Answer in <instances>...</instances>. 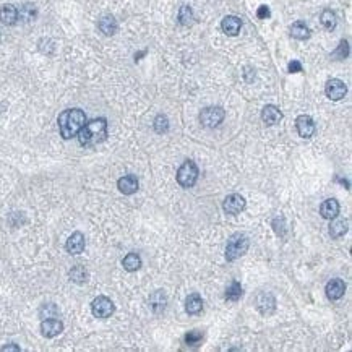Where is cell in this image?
<instances>
[{
    "label": "cell",
    "instance_id": "1",
    "mask_svg": "<svg viewBox=\"0 0 352 352\" xmlns=\"http://www.w3.org/2000/svg\"><path fill=\"white\" fill-rule=\"evenodd\" d=\"M59 130L64 140H70L78 135L86 123V115L81 109H67L59 115Z\"/></svg>",
    "mask_w": 352,
    "mask_h": 352
},
{
    "label": "cell",
    "instance_id": "2",
    "mask_svg": "<svg viewBox=\"0 0 352 352\" xmlns=\"http://www.w3.org/2000/svg\"><path fill=\"white\" fill-rule=\"evenodd\" d=\"M76 137H78L81 146H94V144L104 141L107 137V120L103 117L91 120L81 127Z\"/></svg>",
    "mask_w": 352,
    "mask_h": 352
},
{
    "label": "cell",
    "instance_id": "3",
    "mask_svg": "<svg viewBox=\"0 0 352 352\" xmlns=\"http://www.w3.org/2000/svg\"><path fill=\"white\" fill-rule=\"evenodd\" d=\"M248 237L244 234H234L232 237L228 240L226 245V260L228 262H234V260L240 258L242 255L247 253L248 250Z\"/></svg>",
    "mask_w": 352,
    "mask_h": 352
},
{
    "label": "cell",
    "instance_id": "4",
    "mask_svg": "<svg viewBox=\"0 0 352 352\" xmlns=\"http://www.w3.org/2000/svg\"><path fill=\"white\" fill-rule=\"evenodd\" d=\"M198 180V167L194 161H185L177 171V182L184 189H192Z\"/></svg>",
    "mask_w": 352,
    "mask_h": 352
},
{
    "label": "cell",
    "instance_id": "5",
    "mask_svg": "<svg viewBox=\"0 0 352 352\" xmlns=\"http://www.w3.org/2000/svg\"><path fill=\"white\" fill-rule=\"evenodd\" d=\"M226 117V112L219 106H211V107H205L200 114V122L206 128H214L223 122Z\"/></svg>",
    "mask_w": 352,
    "mask_h": 352
},
{
    "label": "cell",
    "instance_id": "6",
    "mask_svg": "<svg viewBox=\"0 0 352 352\" xmlns=\"http://www.w3.org/2000/svg\"><path fill=\"white\" fill-rule=\"evenodd\" d=\"M114 310H115L114 302L110 300L109 297H106V296L96 297L94 300L91 302V312H93V315L96 318H101V320L109 318L114 313Z\"/></svg>",
    "mask_w": 352,
    "mask_h": 352
},
{
    "label": "cell",
    "instance_id": "7",
    "mask_svg": "<svg viewBox=\"0 0 352 352\" xmlns=\"http://www.w3.org/2000/svg\"><path fill=\"white\" fill-rule=\"evenodd\" d=\"M255 307L262 315H271L276 310V299L271 292H260L255 297Z\"/></svg>",
    "mask_w": 352,
    "mask_h": 352
},
{
    "label": "cell",
    "instance_id": "8",
    "mask_svg": "<svg viewBox=\"0 0 352 352\" xmlns=\"http://www.w3.org/2000/svg\"><path fill=\"white\" fill-rule=\"evenodd\" d=\"M245 206H247V201H245L244 196L239 194H232V195L226 196V200L223 203V210H224V213H228V214H239L245 210Z\"/></svg>",
    "mask_w": 352,
    "mask_h": 352
},
{
    "label": "cell",
    "instance_id": "9",
    "mask_svg": "<svg viewBox=\"0 0 352 352\" xmlns=\"http://www.w3.org/2000/svg\"><path fill=\"white\" fill-rule=\"evenodd\" d=\"M325 93L331 101H341L347 93V86L344 85V81L331 78L325 86Z\"/></svg>",
    "mask_w": 352,
    "mask_h": 352
},
{
    "label": "cell",
    "instance_id": "10",
    "mask_svg": "<svg viewBox=\"0 0 352 352\" xmlns=\"http://www.w3.org/2000/svg\"><path fill=\"white\" fill-rule=\"evenodd\" d=\"M296 128L302 138H310L315 133V122L310 115H299L296 119Z\"/></svg>",
    "mask_w": 352,
    "mask_h": 352
},
{
    "label": "cell",
    "instance_id": "11",
    "mask_svg": "<svg viewBox=\"0 0 352 352\" xmlns=\"http://www.w3.org/2000/svg\"><path fill=\"white\" fill-rule=\"evenodd\" d=\"M64 331V325L57 318H46L41 323V333L44 337H55Z\"/></svg>",
    "mask_w": 352,
    "mask_h": 352
},
{
    "label": "cell",
    "instance_id": "12",
    "mask_svg": "<svg viewBox=\"0 0 352 352\" xmlns=\"http://www.w3.org/2000/svg\"><path fill=\"white\" fill-rule=\"evenodd\" d=\"M326 297L330 299V300H339V299L344 296L346 292V284L342 279H331L330 282L326 284Z\"/></svg>",
    "mask_w": 352,
    "mask_h": 352
},
{
    "label": "cell",
    "instance_id": "13",
    "mask_svg": "<svg viewBox=\"0 0 352 352\" xmlns=\"http://www.w3.org/2000/svg\"><path fill=\"white\" fill-rule=\"evenodd\" d=\"M85 235L81 232H73L69 237V240H67L65 248L70 255H80L85 250Z\"/></svg>",
    "mask_w": 352,
    "mask_h": 352
},
{
    "label": "cell",
    "instance_id": "14",
    "mask_svg": "<svg viewBox=\"0 0 352 352\" xmlns=\"http://www.w3.org/2000/svg\"><path fill=\"white\" fill-rule=\"evenodd\" d=\"M138 187H140L138 179L135 176H132V174L120 177L119 182H117V189L122 192L123 195H133L135 192L138 190Z\"/></svg>",
    "mask_w": 352,
    "mask_h": 352
},
{
    "label": "cell",
    "instance_id": "15",
    "mask_svg": "<svg viewBox=\"0 0 352 352\" xmlns=\"http://www.w3.org/2000/svg\"><path fill=\"white\" fill-rule=\"evenodd\" d=\"M221 28H223L224 35L237 36L240 33V28H242V21H240L239 17L229 15V17L223 18V21H221Z\"/></svg>",
    "mask_w": 352,
    "mask_h": 352
},
{
    "label": "cell",
    "instance_id": "16",
    "mask_svg": "<svg viewBox=\"0 0 352 352\" xmlns=\"http://www.w3.org/2000/svg\"><path fill=\"white\" fill-rule=\"evenodd\" d=\"M282 119V112L279 110V107H276V106H273V104H268V106H264L263 110H262V120L266 125H276L279 123V120Z\"/></svg>",
    "mask_w": 352,
    "mask_h": 352
},
{
    "label": "cell",
    "instance_id": "17",
    "mask_svg": "<svg viewBox=\"0 0 352 352\" xmlns=\"http://www.w3.org/2000/svg\"><path fill=\"white\" fill-rule=\"evenodd\" d=\"M320 214L323 219H334L337 214H339V203H337V200L334 198H328L321 203L320 206Z\"/></svg>",
    "mask_w": 352,
    "mask_h": 352
},
{
    "label": "cell",
    "instance_id": "18",
    "mask_svg": "<svg viewBox=\"0 0 352 352\" xmlns=\"http://www.w3.org/2000/svg\"><path fill=\"white\" fill-rule=\"evenodd\" d=\"M149 308L154 313H161L166 310L167 307V296L162 291H154L151 296H149Z\"/></svg>",
    "mask_w": 352,
    "mask_h": 352
},
{
    "label": "cell",
    "instance_id": "19",
    "mask_svg": "<svg viewBox=\"0 0 352 352\" xmlns=\"http://www.w3.org/2000/svg\"><path fill=\"white\" fill-rule=\"evenodd\" d=\"M98 28H99V31L103 33V35H106V36H114L115 33H117L119 25H117V20H115L112 15H104V17L99 18Z\"/></svg>",
    "mask_w": 352,
    "mask_h": 352
},
{
    "label": "cell",
    "instance_id": "20",
    "mask_svg": "<svg viewBox=\"0 0 352 352\" xmlns=\"http://www.w3.org/2000/svg\"><path fill=\"white\" fill-rule=\"evenodd\" d=\"M0 21H2V25L5 26H12L15 25L18 21V10L15 5H12V3H7V5H3L0 8Z\"/></svg>",
    "mask_w": 352,
    "mask_h": 352
},
{
    "label": "cell",
    "instance_id": "21",
    "mask_svg": "<svg viewBox=\"0 0 352 352\" xmlns=\"http://www.w3.org/2000/svg\"><path fill=\"white\" fill-rule=\"evenodd\" d=\"M201 310H203V299L196 292L190 294V296L185 299V312L189 313V315H198Z\"/></svg>",
    "mask_w": 352,
    "mask_h": 352
},
{
    "label": "cell",
    "instance_id": "22",
    "mask_svg": "<svg viewBox=\"0 0 352 352\" xmlns=\"http://www.w3.org/2000/svg\"><path fill=\"white\" fill-rule=\"evenodd\" d=\"M310 30H308V26L305 25L303 21H296V23H292V26H291V36L294 37V39H299V41H305L310 37Z\"/></svg>",
    "mask_w": 352,
    "mask_h": 352
},
{
    "label": "cell",
    "instance_id": "23",
    "mask_svg": "<svg viewBox=\"0 0 352 352\" xmlns=\"http://www.w3.org/2000/svg\"><path fill=\"white\" fill-rule=\"evenodd\" d=\"M122 266L123 269H127V271L133 273V271H138L140 268H141V258H140L138 253H128L125 255L123 260H122Z\"/></svg>",
    "mask_w": 352,
    "mask_h": 352
},
{
    "label": "cell",
    "instance_id": "24",
    "mask_svg": "<svg viewBox=\"0 0 352 352\" xmlns=\"http://www.w3.org/2000/svg\"><path fill=\"white\" fill-rule=\"evenodd\" d=\"M347 226L349 221L347 219H336L330 224V235L333 239H339L347 232Z\"/></svg>",
    "mask_w": 352,
    "mask_h": 352
},
{
    "label": "cell",
    "instance_id": "25",
    "mask_svg": "<svg viewBox=\"0 0 352 352\" xmlns=\"http://www.w3.org/2000/svg\"><path fill=\"white\" fill-rule=\"evenodd\" d=\"M69 276H70L71 281L76 282V284H85L86 281H88V271H86V268L81 266V264H76V266L71 268Z\"/></svg>",
    "mask_w": 352,
    "mask_h": 352
},
{
    "label": "cell",
    "instance_id": "26",
    "mask_svg": "<svg viewBox=\"0 0 352 352\" xmlns=\"http://www.w3.org/2000/svg\"><path fill=\"white\" fill-rule=\"evenodd\" d=\"M179 23L182 26H192L195 23L194 10L189 5H182L179 10Z\"/></svg>",
    "mask_w": 352,
    "mask_h": 352
},
{
    "label": "cell",
    "instance_id": "27",
    "mask_svg": "<svg viewBox=\"0 0 352 352\" xmlns=\"http://www.w3.org/2000/svg\"><path fill=\"white\" fill-rule=\"evenodd\" d=\"M320 21L328 31H333L337 25V18L334 15V12H331V10H323L320 15Z\"/></svg>",
    "mask_w": 352,
    "mask_h": 352
},
{
    "label": "cell",
    "instance_id": "28",
    "mask_svg": "<svg viewBox=\"0 0 352 352\" xmlns=\"http://www.w3.org/2000/svg\"><path fill=\"white\" fill-rule=\"evenodd\" d=\"M242 286H240L239 281H232L230 282V286L228 287V291H226V299L230 302H237L240 297H242Z\"/></svg>",
    "mask_w": 352,
    "mask_h": 352
},
{
    "label": "cell",
    "instance_id": "29",
    "mask_svg": "<svg viewBox=\"0 0 352 352\" xmlns=\"http://www.w3.org/2000/svg\"><path fill=\"white\" fill-rule=\"evenodd\" d=\"M18 18H21V20L25 21H31L36 18V7L33 5V3H25V5L21 7V10L18 12Z\"/></svg>",
    "mask_w": 352,
    "mask_h": 352
},
{
    "label": "cell",
    "instance_id": "30",
    "mask_svg": "<svg viewBox=\"0 0 352 352\" xmlns=\"http://www.w3.org/2000/svg\"><path fill=\"white\" fill-rule=\"evenodd\" d=\"M347 55H349V42H347L346 39H342L339 42V46H337V49L333 52V59L344 60Z\"/></svg>",
    "mask_w": 352,
    "mask_h": 352
},
{
    "label": "cell",
    "instance_id": "31",
    "mask_svg": "<svg viewBox=\"0 0 352 352\" xmlns=\"http://www.w3.org/2000/svg\"><path fill=\"white\" fill-rule=\"evenodd\" d=\"M57 313H59V310H57V307L54 303H44L39 310V315L42 320H46V318H55Z\"/></svg>",
    "mask_w": 352,
    "mask_h": 352
},
{
    "label": "cell",
    "instance_id": "32",
    "mask_svg": "<svg viewBox=\"0 0 352 352\" xmlns=\"http://www.w3.org/2000/svg\"><path fill=\"white\" fill-rule=\"evenodd\" d=\"M286 228L287 226H286V219H284V216H278V218L273 219V229L279 237H284V235H286V230H287Z\"/></svg>",
    "mask_w": 352,
    "mask_h": 352
},
{
    "label": "cell",
    "instance_id": "33",
    "mask_svg": "<svg viewBox=\"0 0 352 352\" xmlns=\"http://www.w3.org/2000/svg\"><path fill=\"white\" fill-rule=\"evenodd\" d=\"M154 130L156 133H166L169 130V120L166 115L159 114L156 119H154Z\"/></svg>",
    "mask_w": 352,
    "mask_h": 352
},
{
    "label": "cell",
    "instance_id": "34",
    "mask_svg": "<svg viewBox=\"0 0 352 352\" xmlns=\"http://www.w3.org/2000/svg\"><path fill=\"white\" fill-rule=\"evenodd\" d=\"M201 337H203V334H201L200 331H189L185 334V344H189V346H196L198 342L201 341Z\"/></svg>",
    "mask_w": 352,
    "mask_h": 352
},
{
    "label": "cell",
    "instance_id": "35",
    "mask_svg": "<svg viewBox=\"0 0 352 352\" xmlns=\"http://www.w3.org/2000/svg\"><path fill=\"white\" fill-rule=\"evenodd\" d=\"M257 15L260 20H266V18H269V15H271V12H269V8L266 5H260L257 10Z\"/></svg>",
    "mask_w": 352,
    "mask_h": 352
},
{
    "label": "cell",
    "instance_id": "36",
    "mask_svg": "<svg viewBox=\"0 0 352 352\" xmlns=\"http://www.w3.org/2000/svg\"><path fill=\"white\" fill-rule=\"evenodd\" d=\"M289 71H291V73H299V71H302V64L299 60H292L291 64H289Z\"/></svg>",
    "mask_w": 352,
    "mask_h": 352
},
{
    "label": "cell",
    "instance_id": "37",
    "mask_svg": "<svg viewBox=\"0 0 352 352\" xmlns=\"http://www.w3.org/2000/svg\"><path fill=\"white\" fill-rule=\"evenodd\" d=\"M0 351H2V352H7V351H20V347L15 346V344H12V346H3Z\"/></svg>",
    "mask_w": 352,
    "mask_h": 352
}]
</instances>
